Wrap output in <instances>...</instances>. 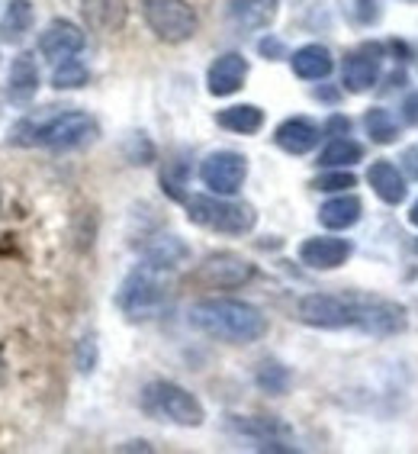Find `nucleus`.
<instances>
[{
	"label": "nucleus",
	"mask_w": 418,
	"mask_h": 454,
	"mask_svg": "<svg viewBox=\"0 0 418 454\" xmlns=\"http://www.w3.org/2000/svg\"><path fill=\"white\" fill-rule=\"evenodd\" d=\"M299 323L313 329H360L367 335H399L409 319L399 303L367 294H306L297 303Z\"/></svg>",
	"instance_id": "obj_1"
},
{
	"label": "nucleus",
	"mask_w": 418,
	"mask_h": 454,
	"mask_svg": "<svg viewBox=\"0 0 418 454\" xmlns=\"http://www.w3.org/2000/svg\"><path fill=\"white\" fill-rule=\"evenodd\" d=\"M190 325L197 333L228 345H252L267 335V316L254 303L236 297H206L190 306Z\"/></svg>",
	"instance_id": "obj_2"
},
{
	"label": "nucleus",
	"mask_w": 418,
	"mask_h": 454,
	"mask_svg": "<svg viewBox=\"0 0 418 454\" xmlns=\"http://www.w3.org/2000/svg\"><path fill=\"white\" fill-rule=\"evenodd\" d=\"M100 136V126L90 114L65 110V114L43 116V120H19L13 129V145H43L52 152L84 149Z\"/></svg>",
	"instance_id": "obj_3"
},
{
	"label": "nucleus",
	"mask_w": 418,
	"mask_h": 454,
	"mask_svg": "<svg viewBox=\"0 0 418 454\" xmlns=\"http://www.w3.org/2000/svg\"><path fill=\"white\" fill-rule=\"evenodd\" d=\"M139 406L149 419L171 422V426L181 428H200L206 422L203 403L187 387L174 384V380H151V384H145L142 387Z\"/></svg>",
	"instance_id": "obj_4"
},
{
	"label": "nucleus",
	"mask_w": 418,
	"mask_h": 454,
	"mask_svg": "<svg viewBox=\"0 0 418 454\" xmlns=\"http://www.w3.org/2000/svg\"><path fill=\"white\" fill-rule=\"evenodd\" d=\"M187 219L219 236H248L258 226V213L252 203H238L219 193H197L187 197Z\"/></svg>",
	"instance_id": "obj_5"
},
{
	"label": "nucleus",
	"mask_w": 418,
	"mask_h": 454,
	"mask_svg": "<svg viewBox=\"0 0 418 454\" xmlns=\"http://www.w3.org/2000/svg\"><path fill=\"white\" fill-rule=\"evenodd\" d=\"M167 303V271H158L151 264L142 262L129 278L122 280L120 294H116V306H120L126 319L132 323H145L155 319Z\"/></svg>",
	"instance_id": "obj_6"
},
{
	"label": "nucleus",
	"mask_w": 418,
	"mask_h": 454,
	"mask_svg": "<svg viewBox=\"0 0 418 454\" xmlns=\"http://www.w3.org/2000/svg\"><path fill=\"white\" fill-rule=\"evenodd\" d=\"M142 20L155 39L167 45L190 43L200 27V17L187 0H142Z\"/></svg>",
	"instance_id": "obj_7"
},
{
	"label": "nucleus",
	"mask_w": 418,
	"mask_h": 454,
	"mask_svg": "<svg viewBox=\"0 0 418 454\" xmlns=\"http://www.w3.org/2000/svg\"><path fill=\"white\" fill-rule=\"evenodd\" d=\"M244 177H248V158L242 152L219 149V152H209L200 161L203 187L209 193H219V197H236L244 187Z\"/></svg>",
	"instance_id": "obj_8"
},
{
	"label": "nucleus",
	"mask_w": 418,
	"mask_h": 454,
	"mask_svg": "<svg viewBox=\"0 0 418 454\" xmlns=\"http://www.w3.org/2000/svg\"><path fill=\"white\" fill-rule=\"evenodd\" d=\"M254 278V264L236 252H216L203 258L193 271V284L206 290H238Z\"/></svg>",
	"instance_id": "obj_9"
},
{
	"label": "nucleus",
	"mask_w": 418,
	"mask_h": 454,
	"mask_svg": "<svg viewBox=\"0 0 418 454\" xmlns=\"http://www.w3.org/2000/svg\"><path fill=\"white\" fill-rule=\"evenodd\" d=\"M226 426L232 435L254 442L258 451H297V445H290L293 442L290 426L274 416H228Z\"/></svg>",
	"instance_id": "obj_10"
},
{
	"label": "nucleus",
	"mask_w": 418,
	"mask_h": 454,
	"mask_svg": "<svg viewBox=\"0 0 418 454\" xmlns=\"http://www.w3.org/2000/svg\"><path fill=\"white\" fill-rule=\"evenodd\" d=\"M380 65H383V49L374 43L358 45L354 52L344 55L341 61V84L348 94H367V90L376 88V78H380Z\"/></svg>",
	"instance_id": "obj_11"
},
{
	"label": "nucleus",
	"mask_w": 418,
	"mask_h": 454,
	"mask_svg": "<svg viewBox=\"0 0 418 454\" xmlns=\"http://www.w3.org/2000/svg\"><path fill=\"white\" fill-rule=\"evenodd\" d=\"M84 43H88V39H84V29L74 27L71 20H52V23L43 29V35H39V55H43L45 61H52V65H58V61H65V59H78Z\"/></svg>",
	"instance_id": "obj_12"
},
{
	"label": "nucleus",
	"mask_w": 418,
	"mask_h": 454,
	"mask_svg": "<svg viewBox=\"0 0 418 454\" xmlns=\"http://www.w3.org/2000/svg\"><path fill=\"white\" fill-rule=\"evenodd\" d=\"M248 81V59L242 52H222L206 71V90L213 97H232Z\"/></svg>",
	"instance_id": "obj_13"
},
{
	"label": "nucleus",
	"mask_w": 418,
	"mask_h": 454,
	"mask_svg": "<svg viewBox=\"0 0 418 454\" xmlns=\"http://www.w3.org/2000/svg\"><path fill=\"white\" fill-rule=\"evenodd\" d=\"M351 258V242L338 236H315L299 245V262L313 271H335Z\"/></svg>",
	"instance_id": "obj_14"
},
{
	"label": "nucleus",
	"mask_w": 418,
	"mask_h": 454,
	"mask_svg": "<svg viewBox=\"0 0 418 454\" xmlns=\"http://www.w3.org/2000/svg\"><path fill=\"white\" fill-rule=\"evenodd\" d=\"M319 139H322V129L309 116H290L274 129V145L287 155H309Z\"/></svg>",
	"instance_id": "obj_15"
},
{
	"label": "nucleus",
	"mask_w": 418,
	"mask_h": 454,
	"mask_svg": "<svg viewBox=\"0 0 418 454\" xmlns=\"http://www.w3.org/2000/svg\"><path fill=\"white\" fill-rule=\"evenodd\" d=\"M280 0H228L226 17L238 33H258L277 20Z\"/></svg>",
	"instance_id": "obj_16"
},
{
	"label": "nucleus",
	"mask_w": 418,
	"mask_h": 454,
	"mask_svg": "<svg viewBox=\"0 0 418 454\" xmlns=\"http://www.w3.org/2000/svg\"><path fill=\"white\" fill-rule=\"evenodd\" d=\"M35 90H39V65H35V55L19 52L17 59L10 61L7 100L17 106H27L35 97Z\"/></svg>",
	"instance_id": "obj_17"
},
{
	"label": "nucleus",
	"mask_w": 418,
	"mask_h": 454,
	"mask_svg": "<svg viewBox=\"0 0 418 454\" xmlns=\"http://www.w3.org/2000/svg\"><path fill=\"white\" fill-rule=\"evenodd\" d=\"M81 13L94 33H120L126 27V0H81Z\"/></svg>",
	"instance_id": "obj_18"
},
{
	"label": "nucleus",
	"mask_w": 418,
	"mask_h": 454,
	"mask_svg": "<svg viewBox=\"0 0 418 454\" xmlns=\"http://www.w3.org/2000/svg\"><path fill=\"white\" fill-rule=\"evenodd\" d=\"M367 184H370L376 197H380L383 203H390V207H399V203L406 200V193H409L402 171L392 165V161H386V158H380V161L370 165V171H367Z\"/></svg>",
	"instance_id": "obj_19"
},
{
	"label": "nucleus",
	"mask_w": 418,
	"mask_h": 454,
	"mask_svg": "<svg viewBox=\"0 0 418 454\" xmlns=\"http://www.w3.org/2000/svg\"><path fill=\"white\" fill-rule=\"evenodd\" d=\"M364 216V203H360L358 193H338L319 207V223L331 232H341V229H351L354 223H360Z\"/></svg>",
	"instance_id": "obj_20"
},
{
	"label": "nucleus",
	"mask_w": 418,
	"mask_h": 454,
	"mask_svg": "<svg viewBox=\"0 0 418 454\" xmlns=\"http://www.w3.org/2000/svg\"><path fill=\"white\" fill-rule=\"evenodd\" d=\"M290 68H293V74L299 81H325L335 71V59H331V52L325 45L309 43L290 55Z\"/></svg>",
	"instance_id": "obj_21"
},
{
	"label": "nucleus",
	"mask_w": 418,
	"mask_h": 454,
	"mask_svg": "<svg viewBox=\"0 0 418 454\" xmlns=\"http://www.w3.org/2000/svg\"><path fill=\"white\" fill-rule=\"evenodd\" d=\"M187 258H190V248L183 245L181 236H158L155 242L145 248V258H142V262L158 268V271L174 274Z\"/></svg>",
	"instance_id": "obj_22"
},
{
	"label": "nucleus",
	"mask_w": 418,
	"mask_h": 454,
	"mask_svg": "<svg viewBox=\"0 0 418 454\" xmlns=\"http://www.w3.org/2000/svg\"><path fill=\"white\" fill-rule=\"evenodd\" d=\"M35 10L29 0H7L4 17H0V43L17 45L27 39V33L33 29Z\"/></svg>",
	"instance_id": "obj_23"
},
{
	"label": "nucleus",
	"mask_w": 418,
	"mask_h": 454,
	"mask_svg": "<svg viewBox=\"0 0 418 454\" xmlns=\"http://www.w3.org/2000/svg\"><path fill=\"white\" fill-rule=\"evenodd\" d=\"M216 122L222 129L236 132V136H254V132H261V126H264V110L258 104H236V106L219 110Z\"/></svg>",
	"instance_id": "obj_24"
},
{
	"label": "nucleus",
	"mask_w": 418,
	"mask_h": 454,
	"mask_svg": "<svg viewBox=\"0 0 418 454\" xmlns=\"http://www.w3.org/2000/svg\"><path fill=\"white\" fill-rule=\"evenodd\" d=\"M358 161H364V145L354 142L351 136H335L319 152V165L322 168H351L358 165Z\"/></svg>",
	"instance_id": "obj_25"
},
{
	"label": "nucleus",
	"mask_w": 418,
	"mask_h": 454,
	"mask_svg": "<svg viewBox=\"0 0 418 454\" xmlns=\"http://www.w3.org/2000/svg\"><path fill=\"white\" fill-rule=\"evenodd\" d=\"M364 129L376 145H392L399 139V120L386 106H370L364 114Z\"/></svg>",
	"instance_id": "obj_26"
},
{
	"label": "nucleus",
	"mask_w": 418,
	"mask_h": 454,
	"mask_svg": "<svg viewBox=\"0 0 418 454\" xmlns=\"http://www.w3.org/2000/svg\"><path fill=\"white\" fill-rule=\"evenodd\" d=\"M254 384L261 387L264 394L270 396H283L293 384V374H290V367H283L280 361H261L258 364V374H254Z\"/></svg>",
	"instance_id": "obj_27"
},
{
	"label": "nucleus",
	"mask_w": 418,
	"mask_h": 454,
	"mask_svg": "<svg viewBox=\"0 0 418 454\" xmlns=\"http://www.w3.org/2000/svg\"><path fill=\"white\" fill-rule=\"evenodd\" d=\"M88 81H90L88 65H84V61H78V59L58 61V65H55V71H52V88L55 90H78V88H84Z\"/></svg>",
	"instance_id": "obj_28"
},
{
	"label": "nucleus",
	"mask_w": 418,
	"mask_h": 454,
	"mask_svg": "<svg viewBox=\"0 0 418 454\" xmlns=\"http://www.w3.org/2000/svg\"><path fill=\"white\" fill-rule=\"evenodd\" d=\"M187 181H190V165L183 158L167 161L165 171H161V191L171 197V200L187 203Z\"/></svg>",
	"instance_id": "obj_29"
},
{
	"label": "nucleus",
	"mask_w": 418,
	"mask_h": 454,
	"mask_svg": "<svg viewBox=\"0 0 418 454\" xmlns=\"http://www.w3.org/2000/svg\"><path fill=\"white\" fill-rule=\"evenodd\" d=\"M313 187L322 193H348L351 187H358V177L341 168V171H325V175H319L313 181Z\"/></svg>",
	"instance_id": "obj_30"
},
{
	"label": "nucleus",
	"mask_w": 418,
	"mask_h": 454,
	"mask_svg": "<svg viewBox=\"0 0 418 454\" xmlns=\"http://www.w3.org/2000/svg\"><path fill=\"white\" fill-rule=\"evenodd\" d=\"M126 158H129L132 165H149V161H155V145L149 142L145 132H132L129 142H126Z\"/></svg>",
	"instance_id": "obj_31"
},
{
	"label": "nucleus",
	"mask_w": 418,
	"mask_h": 454,
	"mask_svg": "<svg viewBox=\"0 0 418 454\" xmlns=\"http://www.w3.org/2000/svg\"><path fill=\"white\" fill-rule=\"evenodd\" d=\"M97 361H100V351H97V339L94 335H84L74 348V364H78L81 374H94Z\"/></svg>",
	"instance_id": "obj_32"
},
{
	"label": "nucleus",
	"mask_w": 418,
	"mask_h": 454,
	"mask_svg": "<svg viewBox=\"0 0 418 454\" xmlns=\"http://www.w3.org/2000/svg\"><path fill=\"white\" fill-rule=\"evenodd\" d=\"M258 52L267 61H280V59H287V45L280 43V39H274V35H264L261 43H258Z\"/></svg>",
	"instance_id": "obj_33"
},
{
	"label": "nucleus",
	"mask_w": 418,
	"mask_h": 454,
	"mask_svg": "<svg viewBox=\"0 0 418 454\" xmlns=\"http://www.w3.org/2000/svg\"><path fill=\"white\" fill-rule=\"evenodd\" d=\"M399 116H402V122H406V126H418V90H415V94L406 97V100H402Z\"/></svg>",
	"instance_id": "obj_34"
},
{
	"label": "nucleus",
	"mask_w": 418,
	"mask_h": 454,
	"mask_svg": "<svg viewBox=\"0 0 418 454\" xmlns=\"http://www.w3.org/2000/svg\"><path fill=\"white\" fill-rule=\"evenodd\" d=\"M325 136H331V139H335V136H351V120L348 116H331L329 122H325Z\"/></svg>",
	"instance_id": "obj_35"
},
{
	"label": "nucleus",
	"mask_w": 418,
	"mask_h": 454,
	"mask_svg": "<svg viewBox=\"0 0 418 454\" xmlns=\"http://www.w3.org/2000/svg\"><path fill=\"white\" fill-rule=\"evenodd\" d=\"M358 20L360 23H374L376 17H380V0H358Z\"/></svg>",
	"instance_id": "obj_36"
},
{
	"label": "nucleus",
	"mask_w": 418,
	"mask_h": 454,
	"mask_svg": "<svg viewBox=\"0 0 418 454\" xmlns=\"http://www.w3.org/2000/svg\"><path fill=\"white\" fill-rule=\"evenodd\" d=\"M402 171H406L412 181H418V145L402 152Z\"/></svg>",
	"instance_id": "obj_37"
},
{
	"label": "nucleus",
	"mask_w": 418,
	"mask_h": 454,
	"mask_svg": "<svg viewBox=\"0 0 418 454\" xmlns=\"http://www.w3.org/2000/svg\"><path fill=\"white\" fill-rule=\"evenodd\" d=\"M122 451H151L149 442H129V445H122Z\"/></svg>",
	"instance_id": "obj_38"
},
{
	"label": "nucleus",
	"mask_w": 418,
	"mask_h": 454,
	"mask_svg": "<svg viewBox=\"0 0 418 454\" xmlns=\"http://www.w3.org/2000/svg\"><path fill=\"white\" fill-rule=\"evenodd\" d=\"M4 380H7V364H4V355H0V387H4Z\"/></svg>",
	"instance_id": "obj_39"
},
{
	"label": "nucleus",
	"mask_w": 418,
	"mask_h": 454,
	"mask_svg": "<svg viewBox=\"0 0 418 454\" xmlns=\"http://www.w3.org/2000/svg\"><path fill=\"white\" fill-rule=\"evenodd\" d=\"M409 223H412V226H418V200H415V207H412V213H409Z\"/></svg>",
	"instance_id": "obj_40"
},
{
	"label": "nucleus",
	"mask_w": 418,
	"mask_h": 454,
	"mask_svg": "<svg viewBox=\"0 0 418 454\" xmlns=\"http://www.w3.org/2000/svg\"><path fill=\"white\" fill-rule=\"evenodd\" d=\"M415 252H418V239H415Z\"/></svg>",
	"instance_id": "obj_41"
}]
</instances>
